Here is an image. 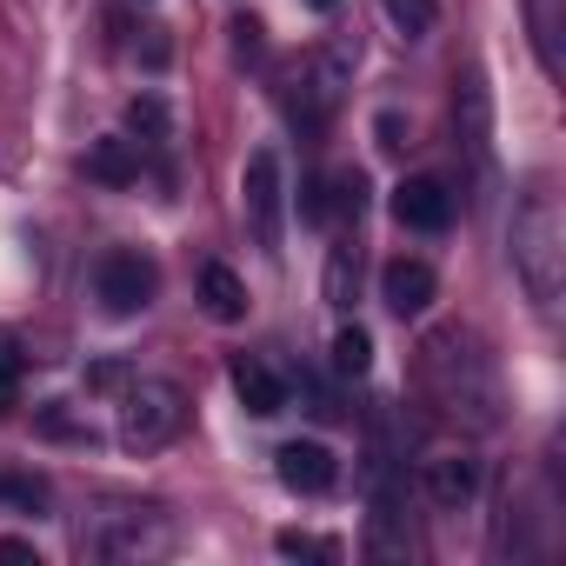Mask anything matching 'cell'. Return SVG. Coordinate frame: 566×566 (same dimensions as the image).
Here are the masks:
<instances>
[{
	"mask_svg": "<svg viewBox=\"0 0 566 566\" xmlns=\"http://www.w3.org/2000/svg\"><path fill=\"white\" fill-rule=\"evenodd\" d=\"M354 280H360L354 247H334L327 253V307H354Z\"/></svg>",
	"mask_w": 566,
	"mask_h": 566,
	"instance_id": "20",
	"label": "cell"
},
{
	"mask_svg": "<svg viewBox=\"0 0 566 566\" xmlns=\"http://www.w3.org/2000/svg\"><path fill=\"white\" fill-rule=\"evenodd\" d=\"M174 546V526L160 513H107V526L87 533V553L101 559H160Z\"/></svg>",
	"mask_w": 566,
	"mask_h": 566,
	"instance_id": "7",
	"label": "cell"
},
{
	"mask_svg": "<svg viewBox=\"0 0 566 566\" xmlns=\"http://www.w3.org/2000/svg\"><path fill=\"white\" fill-rule=\"evenodd\" d=\"M87 387H101V394H107V387H127V367H120V360H101V367L87 374Z\"/></svg>",
	"mask_w": 566,
	"mask_h": 566,
	"instance_id": "26",
	"label": "cell"
},
{
	"mask_svg": "<svg viewBox=\"0 0 566 566\" xmlns=\"http://www.w3.org/2000/svg\"><path fill=\"white\" fill-rule=\"evenodd\" d=\"M513 266H520V280H526L533 307L553 314L559 294H566V220H559V200H553L546 187L526 193L520 213H513Z\"/></svg>",
	"mask_w": 566,
	"mask_h": 566,
	"instance_id": "2",
	"label": "cell"
},
{
	"mask_svg": "<svg viewBox=\"0 0 566 566\" xmlns=\"http://www.w3.org/2000/svg\"><path fill=\"white\" fill-rule=\"evenodd\" d=\"M367 367H374V334H367V327H340V334H334V374L360 380Z\"/></svg>",
	"mask_w": 566,
	"mask_h": 566,
	"instance_id": "17",
	"label": "cell"
},
{
	"mask_svg": "<svg viewBox=\"0 0 566 566\" xmlns=\"http://www.w3.org/2000/svg\"><path fill=\"white\" fill-rule=\"evenodd\" d=\"M307 8H314V14H334V8H340V0H307Z\"/></svg>",
	"mask_w": 566,
	"mask_h": 566,
	"instance_id": "28",
	"label": "cell"
},
{
	"mask_svg": "<svg viewBox=\"0 0 566 566\" xmlns=\"http://www.w3.org/2000/svg\"><path fill=\"white\" fill-rule=\"evenodd\" d=\"M0 500H14V506H48V486H41V480H8V473H0Z\"/></svg>",
	"mask_w": 566,
	"mask_h": 566,
	"instance_id": "22",
	"label": "cell"
},
{
	"mask_svg": "<svg viewBox=\"0 0 566 566\" xmlns=\"http://www.w3.org/2000/svg\"><path fill=\"white\" fill-rule=\"evenodd\" d=\"M367 553H374V559H407V513H400L394 486L374 493V513H367Z\"/></svg>",
	"mask_w": 566,
	"mask_h": 566,
	"instance_id": "14",
	"label": "cell"
},
{
	"mask_svg": "<svg viewBox=\"0 0 566 566\" xmlns=\"http://www.w3.org/2000/svg\"><path fill=\"white\" fill-rule=\"evenodd\" d=\"M387 207H394V220L413 227V233H447V227H453V193H447V180H433V174L400 180Z\"/></svg>",
	"mask_w": 566,
	"mask_h": 566,
	"instance_id": "8",
	"label": "cell"
},
{
	"mask_svg": "<svg viewBox=\"0 0 566 566\" xmlns=\"http://www.w3.org/2000/svg\"><path fill=\"white\" fill-rule=\"evenodd\" d=\"M127 134H140L147 147H167V140H174L167 101H160V94H134V101H127Z\"/></svg>",
	"mask_w": 566,
	"mask_h": 566,
	"instance_id": "16",
	"label": "cell"
},
{
	"mask_svg": "<svg viewBox=\"0 0 566 566\" xmlns=\"http://www.w3.org/2000/svg\"><path fill=\"white\" fill-rule=\"evenodd\" d=\"M233 54H240V61H260V21H253V14L233 21Z\"/></svg>",
	"mask_w": 566,
	"mask_h": 566,
	"instance_id": "24",
	"label": "cell"
},
{
	"mask_svg": "<svg viewBox=\"0 0 566 566\" xmlns=\"http://www.w3.org/2000/svg\"><path fill=\"white\" fill-rule=\"evenodd\" d=\"M0 559H8V566H41V553L28 539H0Z\"/></svg>",
	"mask_w": 566,
	"mask_h": 566,
	"instance_id": "27",
	"label": "cell"
},
{
	"mask_svg": "<svg viewBox=\"0 0 566 566\" xmlns=\"http://www.w3.org/2000/svg\"><path fill=\"white\" fill-rule=\"evenodd\" d=\"M273 546L287 553V559H340V546L334 539H314V533H280Z\"/></svg>",
	"mask_w": 566,
	"mask_h": 566,
	"instance_id": "21",
	"label": "cell"
},
{
	"mask_svg": "<svg viewBox=\"0 0 566 566\" xmlns=\"http://www.w3.org/2000/svg\"><path fill=\"white\" fill-rule=\"evenodd\" d=\"M387 21L407 34V41H427L440 28V0H387Z\"/></svg>",
	"mask_w": 566,
	"mask_h": 566,
	"instance_id": "18",
	"label": "cell"
},
{
	"mask_svg": "<svg viewBox=\"0 0 566 566\" xmlns=\"http://www.w3.org/2000/svg\"><path fill=\"white\" fill-rule=\"evenodd\" d=\"M41 433H54V440H94V433H87V427H74L61 407H48V413H41Z\"/></svg>",
	"mask_w": 566,
	"mask_h": 566,
	"instance_id": "25",
	"label": "cell"
},
{
	"mask_svg": "<svg viewBox=\"0 0 566 566\" xmlns=\"http://www.w3.org/2000/svg\"><path fill=\"white\" fill-rule=\"evenodd\" d=\"M354 67H360V41H354V34H334L287 87H280V114H287L301 134H321L327 114L340 107V94L354 87Z\"/></svg>",
	"mask_w": 566,
	"mask_h": 566,
	"instance_id": "3",
	"label": "cell"
},
{
	"mask_svg": "<svg viewBox=\"0 0 566 566\" xmlns=\"http://www.w3.org/2000/svg\"><path fill=\"white\" fill-rule=\"evenodd\" d=\"M200 307H207V321H220V327H233V321H247V287H240V273L233 266H200Z\"/></svg>",
	"mask_w": 566,
	"mask_h": 566,
	"instance_id": "13",
	"label": "cell"
},
{
	"mask_svg": "<svg viewBox=\"0 0 566 566\" xmlns=\"http://www.w3.org/2000/svg\"><path fill=\"white\" fill-rule=\"evenodd\" d=\"M433 294H440V280H433L427 260H387V273H380V301H387V314L413 321V314L433 307Z\"/></svg>",
	"mask_w": 566,
	"mask_h": 566,
	"instance_id": "10",
	"label": "cell"
},
{
	"mask_svg": "<svg viewBox=\"0 0 566 566\" xmlns=\"http://www.w3.org/2000/svg\"><path fill=\"white\" fill-rule=\"evenodd\" d=\"M427 360V394L440 400V413L447 420H460V427H500V380H493V360L460 334V327H447V334H433L427 347H420Z\"/></svg>",
	"mask_w": 566,
	"mask_h": 566,
	"instance_id": "1",
	"label": "cell"
},
{
	"mask_svg": "<svg viewBox=\"0 0 566 566\" xmlns=\"http://www.w3.org/2000/svg\"><path fill=\"white\" fill-rule=\"evenodd\" d=\"M420 486H427V500H433V506L460 513V506L480 493V460H467V453H440V460H427V467H420Z\"/></svg>",
	"mask_w": 566,
	"mask_h": 566,
	"instance_id": "11",
	"label": "cell"
},
{
	"mask_svg": "<svg viewBox=\"0 0 566 566\" xmlns=\"http://www.w3.org/2000/svg\"><path fill=\"white\" fill-rule=\"evenodd\" d=\"M81 167H87V180H101V187H134V180H140V140H94Z\"/></svg>",
	"mask_w": 566,
	"mask_h": 566,
	"instance_id": "15",
	"label": "cell"
},
{
	"mask_svg": "<svg viewBox=\"0 0 566 566\" xmlns=\"http://www.w3.org/2000/svg\"><path fill=\"white\" fill-rule=\"evenodd\" d=\"M273 473H280V486H294V493H334L340 460L321 440H287V447L273 453Z\"/></svg>",
	"mask_w": 566,
	"mask_h": 566,
	"instance_id": "9",
	"label": "cell"
},
{
	"mask_svg": "<svg viewBox=\"0 0 566 566\" xmlns=\"http://www.w3.org/2000/svg\"><path fill=\"white\" fill-rule=\"evenodd\" d=\"M21 374H28V354H21V334L14 327H0V413L14 407L21 394Z\"/></svg>",
	"mask_w": 566,
	"mask_h": 566,
	"instance_id": "19",
	"label": "cell"
},
{
	"mask_svg": "<svg viewBox=\"0 0 566 566\" xmlns=\"http://www.w3.org/2000/svg\"><path fill=\"white\" fill-rule=\"evenodd\" d=\"M240 207L247 227L266 253H280V220H287V174H280V147H253L247 174H240Z\"/></svg>",
	"mask_w": 566,
	"mask_h": 566,
	"instance_id": "5",
	"label": "cell"
},
{
	"mask_svg": "<svg viewBox=\"0 0 566 566\" xmlns=\"http://www.w3.org/2000/svg\"><path fill=\"white\" fill-rule=\"evenodd\" d=\"M374 140H380V154H400V147H407V120L387 107V114L374 120Z\"/></svg>",
	"mask_w": 566,
	"mask_h": 566,
	"instance_id": "23",
	"label": "cell"
},
{
	"mask_svg": "<svg viewBox=\"0 0 566 566\" xmlns=\"http://www.w3.org/2000/svg\"><path fill=\"white\" fill-rule=\"evenodd\" d=\"M187 427V394L174 380H127L120 394V447L127 453H160Z\"/></svg>",
	"mask_w": 566,
	"mask_h": 566,
	"instance_id": "4",
	"label": "cell"
},
{
	"mask_svg": "<svg viewBox=\"0 0 566 566\" xmlns=\"http://www.w3.org/2000/svg\"><path fill=\"white\" fill-rule=\"evenodd\" d=\"M227 374H233V394H240V407H247L253 420H273L280 407H287V387H280V374H273L266 360L240 354V360H233Z\"/></svg>",
	"mask_w": 566,
	"mask_h": 566,
	"instance_id": "12",
	"label": "cell"
},
{
	"mask_svg": "<svg viewBox=\"0 0 566 566\" xmlns=\"http://www.w3.org/2000/svg\"><path fill=\"white\" fill-rule=\"evenodd\" d=\"M94 294H101V307H107L114 321H127V314H140V307L160 294V266H154L140 247H114V253H101V266H94Z\"/></svg>",
	"mask_w": 566,
	"mask_h": 566,
	"instance_id": "6",
	"label": "cell"
}]
</instances>
